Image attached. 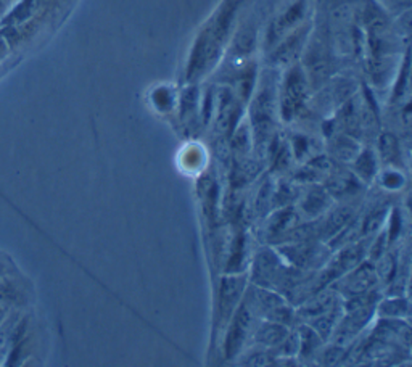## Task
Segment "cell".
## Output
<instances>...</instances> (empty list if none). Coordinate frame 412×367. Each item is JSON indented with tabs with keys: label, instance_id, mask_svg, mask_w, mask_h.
<instances>
[{
	"label": "cell",
	"instance_id": "6da1fadb",
	"mask_svg": "<svg viewBox=\"0 0 412 367\" xmlns=\"http://www.w3.org/2000/svg\"><path fill=\"white\" fill-rule=\"evenodd\" d=\"M250 322H251L250 309L242 308L239 311V314L235 316L232 327H230V334H229V340H227L229 354L234 353L240 346L242 340H244V336L246 335V330L250 329Z\"/></svg>",
	"mask_w": 412,
	"mask_h": 367
},
{
	"label": "cell",
	"instance_id": "7a4b0ae2",
	"mask_svg": "<svg viewBox=\"0 0 412 367\" xmlns=\"http://www.w3.org/2000/svg\"><path fill=\"white\" fill-rule=\"evenodd\" d=\"M303 94H305L303 79L300 76V73H293L287 83V97H286L287 115H292L295 112L296 107H298V103L303 99Z\"/></svg>",
	"mask_w": 412,
	"mask_h": 367
},
{
	"label": "cell",
	"instance_id": "3957f363",
	"mask_svg": "<svg viewBox=\"0 0 412 367\" xmlns=\"http://www.w3.org/2000/svg\"><path fill=\"white\" fill-rule=\"evenodd\" d=\"M286 339V327L281 324H266L256 332V340L263 345H278Z\"/></svg>",
	"mask_w": 412,
	"mask_h": 367
},
{
	"label": "cell",
	"instance_id": "277c9868",
	"mask_svg": "<svg viewBox=\"0 0 412 367\" xmlns=\"http://www.w3.org/2000/svg\"><path fill=\"white\" fill-rule=\"evenodd\" d=\"M277 267L278 265H277L274 253L263 252L261 255H259V261L256 262V279L271 282V279L276 277Z\"/></svg>",
	"mask_w": 412,
	"mask_h": 367
},
{
	"label": "cell",
	"instance_id": "5b68a950",
	"mask_svg": "<svg viewBox=\"0 0 412 367\" xmlns=\"http://www.w3.org/2000/svg\"><path fill=\"white\" fill-rule=\"evenodd\" d=\"M239 292H240L239 279H226L224 280L222 287H221L222 309L232 308V304H235V302H237V298H239Z\"/></svg>",
	"mask_w": 412,
	"mask_h": 367
},
{
	"label": "cell",
	"instance_id": "8992f818",
	"mask_svg": "<svg viewBox=\"0 0 412 367\" xmlns=\"http://www.w3.org/2000/svg\"><path fill=\"white\" fill-rule=\"evenodd\" d=\"M381 153H384L385 160H393V156H396V142L395 139L390 136H385L381 140Z\"/></svg>",
	"mask_w": 412,
	"mask_h": 367
}]
</instances>
